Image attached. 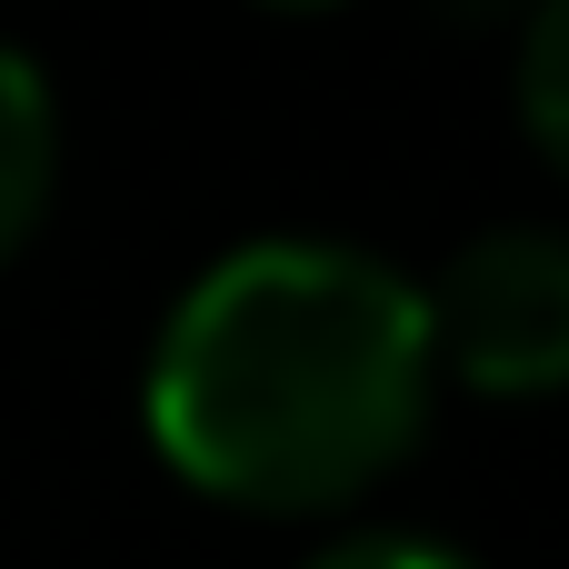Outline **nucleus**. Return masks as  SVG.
<instances>
[{
  "mask_svg": "<svg viewBox=\"0 0 569 569\" xmlns=\"http://www.w3.org/2000/svg\"><path fill=\"white\" fill-rule=\"evenodd\" d=\"M420 280L360 240H250L210 260L150 350L160 460L240 510H330L430 420Z\"/></svg>",
  "mask_w": 569,
  "mask_h": 569,
  "instance_id": "nucleus-1",
  "label": "nucleus"
},
{
  "mask_svg": "<svg viewBox=\"0 0 569 569\" xmlns=\"http://www.w3.org/2000/svg\"><path fill=\"white\" fill-rule=\"evenodd\" d=\"M430 360L460 370L490 400H540L569 370V250L550 220H510L450 250V270L420 290Z\"/></svg>",
  "mask_w": 569,
  "mask_h": 569,
  "instance_id": "nucleus-2",
  "label": "nucleus"
},
{
  "mask_svg": "<svg viewBox=\"0 0 569 569\" xmlns=\"http://www.w3.org/2000/svg\"><path fill=\"white\" fill-rule=\"evenodd\" d=\"M50 180H60V100L40 60L0 40V250L30 240V220L50 210Z\"/></svg>",
  "mask_w": 569,
  "mask_h": 569,
  "instance_id": "nucleus-3",
  "label": "nucleus"
},
{
  "mask_svg": "<svg viewBox=\"0 0 569 569\" xmlns=\"http://www.w3.org/2000/svg\"><path fill=\"white\" fill-rule=\"evenodd\" d=\"M560 50H569V10H530V40H520V110H530V140L560 150Z\"/></svg>",
  "mask_w": 569,
  "mask_h": 569,
  "instance_id": "nucleus-4",
  "label": "nucleus"
},
{
  "mask_svg": "<svg viewBox=\"0 0 569 569\" xmlns=\"http://www.w3.org/2000/svg\"><path fill=\"white\" fill-rule=\"evenodd\" d=\"M310 569H470V560H460V550H440V540L380 530V540H340V550H320Z\"/></svg>",
  "mask_w": 569,
  "mask_h": 569,
  "instance_id": "nucleus-5",
  "label": "nucleus"
}]
</instances>
